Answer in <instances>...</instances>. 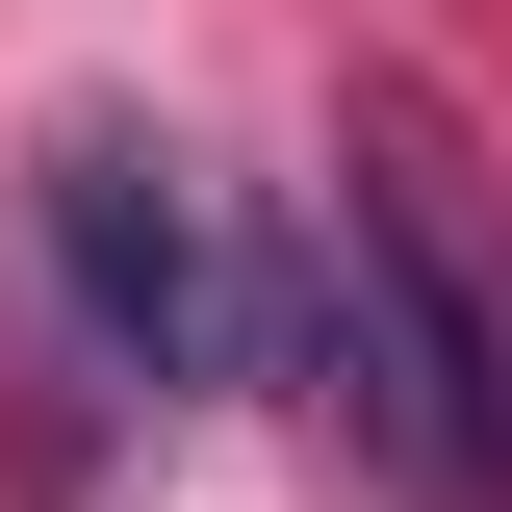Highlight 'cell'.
Listing matches in <instances>:
<instances>
[{
  "label": "cell",
  "mask_w": 512,
  "mask_h": 512,
  "mask_svg": "<svg viewBox=\"0 0 512 512\" xmlns=\"http://www.w3.org/2000/svg\"><path fill=\"white\" fill-rule=\"evenodd\" d=\"M333 205L410 256L436 384H461V461H487V512H512V180H487V128H461L436 77H333Z\"/></svg>",
  "instance_id": "obj_2"
},
{
  "label": "cell",
  "mask_w": 512,
  "mask_h": 512,
  "mask_svg": "<svg viewBox=\"0 0 512 512\" xmlns=\"http://www.w3.org/2000/svg\"><path fill=\"white\" fill-rule=\"evenodd\" d=\"M26 256H52V333L103 410H180V384H256V256L205 205V154L154 103H52L26 154Z\"/></svg>",
  "instance_id": "obj_1"
},
{
  "label": "cell",
  "mask_w": 512,
  "mask_h": 512,
  "mask_svg": "<svg viewBox=\"0 0 512 512\" xmlns=\"http://www.w3.org/2000/svg\"><path fill=\"white\" fill-rule=\"evenodd\" d=\"M256 359L308 384V410H333V436H359L410 512H487V461H461V384H436V308H410V256H384L359 205H308V231L256 256Z\"/></svg>",
  "instance_id": "obj_3"
}]
</instances>
